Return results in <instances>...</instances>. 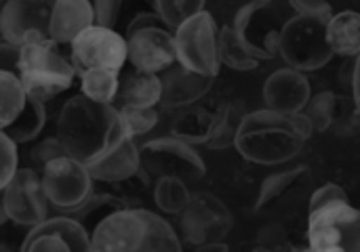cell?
<instances>
[{
	"mask_svg": "<svg viewBox=\"0 0 360 252\" xmlns=\"http://www.w3.org/2000/svg\"><path fill=\"white\" fill-rule=\"evenodd\" d=\"M127 61L141 72L160 74L177 61L173 29L146 27L127 36Z\"/></svg>",
	"mask_w": 360,
	"mask_h": 252,
	"instance_id": "9a60e30c",
	"label": "cell"
},
{
	"mask_svg": "<svg viewBox=\"0 0 360 252\" xmlns=\"http://www.w3.org/2000/svg\"><path fill=\"white\" fill-rule=\"evenodd\" d=\"M70 59L76 74L95 67L120 72L127 63V38H122L114 27L93 23L72 40Z\"/></svg>",
	"mask_w": 360,
	"mask_h": 252,
	"instance_id": "30bf717a",
	"label": "cell"
},
{
	"mask_svg": "<svg viewBox=\"0 0 360 252\" xmlns=\"http://www.w3.org/2000/svg\"><path fill=\"white\" fill-rule=\"evenodd\" d=\"M352 99L356 103V110H359L360 116V53L354 57V72H352Z\"/></svg>",
	"mask_w": 360,
	"mask_h": 252,
	"instance_id": "7bdbcfd3",
	"label": "cell"
},
{
	"mask_svg": "<svg viewBox=\"0 0 360 252\" xmlns=\"http://www.w3.org/2000/svg\"><path fill=\"white\" fill-rule=\"evenodd\" d=\"M360 124L359 110H356V103L350 97L346 95H338V105H335V116H333V124L331 128L338 133V135H350L354 133V128Z\"/></svg>",
	"mask_w": 360,
	"mask_h": 252,
	"instance_id": "e575fe53",
	"label": "cell"
},
{
	"mask_svg": "<svg viewBox=\"0 0 360 252\" xmlns=\"http://www.w3.org/2000/svg\"><path fill=\"white\" fill-rule=\"evenodd\" d=\"M278 55L289 67L300 72H316L325 67L333 57L327 42V19L310 15L287 19L278 34Z\"/></svg>",
	"mask_w": 360,
	"mask_h": 252,
	"instance_id": "277c9868",
	"label": "cell"
},
{
	"mask_svg": "<svg viewBox=\"0 0 360 252\" xmlns=\"http://www.w3.org/2000/svg\"><path fill=\"white\" fill-rule=\"evenodd\" d=\"M19 51L21 46L8 40H0V72L19 76Z\"/></svg>",
	"mask_w": 360,
	"mask_h": 252,
	"instance_id": "60d3db41",
	"label": "cell"
},
{
	"mask_svg": "<svg viewBox=\"0 0 360 252\" xmlns=\"http://www.w3.org/2000/svg\"><path fill=\"white\" fill-rule=\"evenodd\" d=\"M308 246L319 252H360V211L350 200L308 211Z\"/></svg>",
	"mask_w": 360,
	"mask_h": 252,
	"instance_id": "5b68a950",
	"label": "cell"
},
{
	"mask_svg": "<svg viewBox=\"0 0 360 252\" xmlns=\"http://www.w3.org/2000/svg\"><path fill=\"white\" fill-rule=\"evenodd\" d=\"M335 105H338V95L333 91H321L308 99V103L302 112L308 116V120L316 133H325L333 124Z\"/></svg>",
	"mask_w": 360,
	"mask_h": 252,
	"instance_id": "4dcf8cb0",
	"label": "cell"
},
{
	"mask_svg": "<svg viewBox=\"0 0 360 252\" xmlns=\"http://www.w3.org/2000/svg\"><path fill=\"white\" fill-rule=\"evenodd\" d=\"M6 221H8V215H6V211H4V202H2V194H0V227H2Z\"/></svg>",
	"mask_w": 360,
	"mask_h": 252,
	"instance_id": "f6af8a7d",
	"label": "cell"
},
{
	"mask_svg": "<svg viewBox=\"0 0 360 252\" xmlns=\"http://www.w3.org/2000/svg\"><path fill=\"white\" fill-rule=\"evenodd\" d=\"M139 158H141V168L154 181L160 177H175L190 185V183H198L207 173L200 154L190 143L173 135L141 143Z\"/></svg>",
	"mask_w": 360,
	"mask_h": 252,
	"instance_id": "8992f818",
	"label": "cell"
},
{
	"mask_svg": "<svg viewBox=\"0 0 360 252\" xmlns=\"http://www.w3.org/2000/svg\"><path fill=\"white\" fill-rule=\"evenodd\" d=\"M120 72L114 69H84L80 72V91L84 97L97 101V103H114V97L118 93V76Z\"/></svg>",
	"mask_w": 360,
	"mask_h": 252,
	"instance_id": "4316f807",
	"label": "cell"
},
{
	"mask_svg": "<svg viewBox=\"0 0 360 252\" xmlns=\"http://www.w3.org/2000/svg\"><path fill=\"white\" fill-rule=\"evenodd\" d=\"M95 23L91 0H55L51 4L49 38L61 46H70L72 40Z\"/></svg>",
	"mask_w": 360,
	"mask_h": 252,
	"instance_id": "d6986e66",
	"label": "cell"
},
{
	"mask_svg": "<svg viewBox=\"0 0 360 252\" xmlns=\"http://www.w3.org/2000/svg\"><path fill=\"white\" fill-rule=\"evenodd\" d=\"M139 215L143 219V240L139 244L137 252H179L181 251V240L177 232L171 227L167 219L160 215L146 211L139 206Z\"/></svg>",
	"mask_w": 360,
	"mask_h": 252,
	"instance_id": "d4e9b609",
	"label": "cell"
},
{
	"mask_svg": "<svg viewBox=\"0 0 360 252\" xmlns=\"http://www.w3.org/2000/svg\"><path fill=\"white\" fill-rule=\"evenodd\" d=\"M86 168H89L93 181L110 183V185H116V187L127 183L141 168L137 139L124 137L108 156H103L99 162L86 166Z\"/></svg>",
	"mask_w": 360,
	"mask_h": 252,
	"instance_id": "ffe728a7",
	"label": "cell"
},
{
	"mask_svg": "<svg viewBox=\"0 0 360 252\" xmlns=\"http://www.w3.org/2000/svg\"><path fill=\"white\" fill-rule=\"evenodd\" d=\"M160 76L152 72L131 69L124 72L118 80V93L114 97V107H154L160 103Z\"/></svg>",
	"mask_w": 360,
	"mask_h": 252,
	"instance_id": "7402d4cb",
	"label": "cell"
},
{
	"mask_svg": "<svg viewBox=\"0 0 360 252\" xmlns=\"http://www.w3.org/2000/svg\"><path fill=\"white\" fill-rule=\"evenodd\" d=\"M249 2H274V0H249Z\"/></svg>",
	"mask_w": 360,
	"mask_h": 252,
	"instance_id": "bcb514c9",
	"label": "cell"
},
{
	"mask_svg": "<svg viewBox=\"0 0 360 252\" xmlns=\"http://www.w3.org/2000/svg\"><path fill=\"white\" fill-rule=\"evenodd\" d=\"M46 2H51V4H53V2H55V0H46Z\"/></svg>",
	"mask_w": 360,
	"mask_h": 252,
	"instance_id": "7dc6e473",
	"label": "cell"
},
{
	"mask_svg": "<svg viewBox=\"0 0 360 252\" xmlns=\"http://www.w3.org/2000/svg\"><path fill=\"white\" fill-rule=\"evenodd\" d=\"M59 156H68L65 147L61 145V141L57 137H49V139L38 141L32 150H27V166L40 175L44 171V166Z\"/></svg>",
	"mask_w": 360,
	"mask_h": 252,
	"instance_id": "836d02e7",
	"label": "cell"
},
{
	"mask_svg": "<svg viewBox=\"0 0 360 252\" xmlns=\"http://www.w3.org/2000/svg\"><path fill=\"white\" fill-rule=\"evenodd\" d=\"M312 133L314 128L304 112L281 114L266 107L243 116L234 147L249 162L276 166L291 162Z\"/></svg>",
	"mask_w": 360,
	"mask_h": 252,
	"instance_id": "7a4b0ae2",
	"label": "cell"
},
{
	"mask_svg": "<svg viewBox=\"0 0 360 252\" xmlns=\"http://www.w3.org/2000/svg\"><path fill=\"white\" fill-rule=\"evenodd\" d=\"M146 27H169L162 17L154 11V13H139L131 19V23L127 25V36L137 32V29H146ZM171 29V27H169Z\"/></svg>",
	"mask_w": 360,
	"mask_h": 252,
	"instance_id": "b9f144b4",
	"label": "cell"
},
{
	"mask_svg": "<svg viewBox=\"0 0 360 252\" xmlns=\"http://www.w3.org/2000/svg\"><path fill=\"white\" fill-rule=\"evenodd\" d=\"M17 168H19L17 143L8 139L4 133H0V192L8 183V179L15 175Z\"/></svg>",
	"mask_w": 360,
	"mask_h": 252,
	"instance_id": "d590c367",
	"label": "cell"
},
{
	"mask_svg": "<svg viewBox=\"0 0 360 252\" xmlns=\"http://www.w3.org/2000/svg\"><path fill=\"white\" fill-rule=\"evenodd\" d=\"M338 200H348V194L342 185L338 183H325L323 187H319L312 198H310V204H308V211H314L319 206H325L329 202H338Z\"/></svg>",
	"mask_w": 360,
	"mask_h": 252,
	"instance_id": "f35d334b",
	"label": "cell"
},
{
	"mask_svg": "<svg viewBox=\"0 0 360 252\" xmlns=\"http://www.w3.org/2000/svg\"><path fill=\"white\" fill-rule=\"evenodd\" d=\"M327 42L333 55L344 59L356 57L360 53V13L342 11L331 15L327 21Z\"/></svg>",
	"mask_w": 360,
	"mask_h": 252,
	"instance_id": "603a6c76",
	"label": "cell"
},
{
	"mask_svg": "<svg viewBox=\"0 0 360 252\" xmlns=\"http://www.w3.org/2000/svg\"><path fill=\"white\" fill-rule=\"evenodd\" d=\"M76 78L72 59L61 51V44L51 38L21 44L19 80L30 97L49 101L65 93Z\"/></svg>",
	"mask_w": 360,
	"mask_h": 252,
	"instance_id": "3957f363",
	"label": "cell"
},
{
	"mask_svg": "<svg viewBox=\"0 0 360 252\" xmlns=\"http://www.w3.org/2000/svg\"><path fill=\"white\" fill-rule=\"evenodd\" d=\"M30 95L25 93L19 76L0 72V133H8L27 112Z\"/></svg>",
	"mask_w": 360,
	"mask_h": 252,
	"instance_id": "cb8c5ba5",
	"label": "cell"
},
{
	"mask_svg": "<svg viewBox=\"0 0 360 252\" xmlns=\"http://www.w3.org/2000/svg\"><path fill=\"white\" fill-rule=\"evenodd\" d=\"M207 0H154V11L175 32L184 21L205 11Z\"/></svg>",
	"mask_w": 360,
	"mask_h": 252,
	"instance_id": "d6a6232c",
	"label": "cell"
},
{
	"mask_svg": "<svg viewBox=\"0 0 360 252\" xmlns=\"http://www.w3.org/2000/svg\"><path fill=\"white\" fill-rule=\"evenodd\" d=\"M143 240L139 206H124L105 215L91 230V251L137 252Z\"/></svg>",
	"mask_w": 360,
	"mask_h": 252,
	"instance_id": "2e32d148",
	"label": "cell"
},
{
	"mask_svg": "<svg viewBox=\"0 0 360 252\" xmlns=\"http://www.w3.org/2000/svg\"><path fill=\"white\" fill-rule=\"evenodd\" d=\"M160 76V103L165 110H181L200 101L213 86L215 76H205L198 72L188 69L179 61L169 65Z\"/></svg>",
	"mask_w": 360,
	"mask_h": 252,
	"instance_id": "e0dca14e",
	"label": "cell"
},
{
	"mask_svg": "<svg viewBox=\"0 0 360 252\" xmlns=\"http://www.w3.org/2000/svg\"><path fill=\"white\" fill-rule=\"evenodd\" d=\"M289 4L297 11V15H310L321 19H331L333 8L327 0H289Z\"/></svg>",
	"mask_w": 360,
	"mask_h": 252,
	"instance_id": "ab89813d",
	"label": "cell"
},
{
	"mask_svg": "<svg viewBox=\"0 0 360 252\" xmlns=\"http://www.w3.org/2000/svg\"><path fill=\"white\" fill-rule=\"evenodd\" d=\"M240 42L259 61L278 57V34L281 27L272 11V2H247L234 17L232 23Z\"/></svg>",
	"mask_w": 360,
	"mask_h": 252,
	"instance_id": "7c38bea8",
	"label": "cell"
},
{
	"mask_svg": "<svg viewBox=\"0 0 360 252\" xmlns=\"http://www.w3.org/2000/svg\"><path fill=\"white\" fill-rule=\"evenodd\" d=\"M19 248L23 252H89L91 251V234L76 219L68 215H55L30 227Z\"/></svg>",
	"mask_w": 360,
	"mask_h": 252,
	"instance_id": "5bb4252c",
	"label": "cell"
},
{
	"mask_svg": "<svg viewBox=\"0 0 360 252\" xmlns=\"http://www.w3.org/2000/svg\"><path fill=\"white\" fill-rule=\"evenodd\" d=\"M257 244L266 251H276V248H289V236L283 225L270 223L257 232Z\"/></svg>",
	"mask_w": 360,
	"mask_h": 252,
	"instance_id": "8d00e7d4",
	"label": "cell"
},
{
	"mask_svg": "<svg viewBox=\"0 0 360 252\" xmlns=\"http://www.w3.org/2000/svg\"><path fill=\"white\" fill-rule=\"evenodd\" d=\"M217 53L219 61L234 72H251L259 65V59L247 51L232 25H224L217 32Z\"/></svg>",
	"mask_w": 360,
	"mask_h": 252,
	"instance_id": "484cf974",
	"label": "cell"
},
{
	"mask_svg": "<svg viewBox=\"0 0 360 252\" xmlns=\"http://www.w3.org/2000/svg\"><path fill=\"white\" fill-rule=\"evenodd\" d=\"M0 194L8 221L19 227H34L49 217L51 204L44 196L40 175L30 166L17 168Z\"/></svg>",
	"mask_w": 360,
	"mask_h": 252,
	"instance_id": "8fae6325",
	"label": "cell"
},
{
	"mask_svg": "<svg viewBox=\"0 0 360 252\" xmlns=\"http://www.w3.org/2000/svg\"><path fill=\"white\" fill-rule=\"evenodd\" d=\"M217 23L211 13L200 11L188 21H184L175 32L177 61L192 72L205 76L219 74V53H217Z\"/></svg>",
	"mask_w": 360,
	"mask_h": 252,
	"instance_id": "52a82bcc",
	"label": "cell"
},
{
	"mask_svg": "<svg viewBox=\"0 0 360 252\" xmlns=\"http://www.w3.org/2000/svg\"><path fill=\"white\" fill-rule=\"evenodd\" d=\"M51 2L6 0L0 6V36L17 46L49 38Z\"/></svg>",
	"mask_w": 360,
	"mask_h": 252,
	"instance_id": "4fadbf2b",
	"label": "cell"
},
{
	"mask_svg": "<svg viewBox=\"0 0 360 252\" xmlns=\"http://www.w3.org/2000/svg\"><path fill=\"white\" fill-rule=\"evenodd\" d=\"M118 114H120L124 133L129 137H133V139L143 137L150 131H154L158 120H160V114H158L156 105L154 107H133V105H127V107H118Z\"/></svg>",
	"mask_w": 360,
	"mask_h": 252,
	"instance_id": "1f68e13d",
	"label": "cell"
},
{
	"mask_svg": "<svg viewBox=\"0 0 360 252\" xmlns=\"http://www.w3.org/2000/svg\"><path fill=\"white\" fill-rule=\"evenodd\" d=\"M91 2L95 13V23L103 27H114L122 8V0H91Z\"/></svg>",
	"mask_w": 360,
	"mask_h": 252,
	"instance_id": "74e56055",
	"label": "cell"
},
{
	"mask_svg": "<svg viewBox=\"0 0 360 252\" xmlns=\"http://www.w3.org/2000/svg\"><path fill=\"white\" fill-rule=\"evenodd\" d=\"M198 252H228V246L224 242H209L196 248Z\"/></svg>",
	"mask_w": 360,
	"mask_h": 252,
	"instance_id": "ee69618b",
	"label": "cell"
},
{
	"mask_svg": "<svg viewBox=\"0 0 360 252\" xmlns=\"http://www.w3.org/2000/svg\"><path fill=\"white\" fill-rule=\"evenodd\" d=\"M219 116V105H200L198 101L181 107L171 120V135L190 143V145H207L211 139Z\"/></svg>",
	"mask_w": 360,
	"mask_h": 252,
	"instance_id": "44dd1931",
	"label": "cell"
},
{
	"mask_svg": "<svg viewBox=\"0 0 360 252\" xmlns=\"http://www.w3.org/2000/svg\"><path fill=\"white\" fill-rule=\"evenodd\" d=\"M312 97V88L304 72L293 67L276 69L268 76L264 84V101L268 110L281 114H295L302 112Z\"/></svg>",
	"mask_w": 360,
	"mask_h": 252,
	"instance_id": "ac0fdd59",
	"label": "cell"
},
{
	"mask_svg": "<svg viewBox=\"0 0 360 252\" xmlns=\"http://www.w3.org/2000/svg\"><path fill=\"white\" fill-rule=\"evenodd\" d=\"M245 112L236 105V103H219V116H217V124L215 131L211 135V139L207 141V147L211 150H228L230 145H234L240 122H243Z\"/></svg>",
	"mask_w": 360,
	"mask_h": 252,
	"instance_id": "f1b7e54d",
	"label": "cell"
},
{
	"mask_svg": "<svg viewBox=\"0 0 360 252\" xmlns=\"http://www.w3.org/2000/svg\"><path fill=\"white\" fill-rule=\"evenodd\" d=\"M40 181L49 204L59 213L78 208L93 194V177L89 168L72 156L51 160L40 173Z\"/></svg>",
	"mask_w": 360,
	"mask_h": 252,
	"instance_id": "9c48e42d",
	"label": "cell"
},
{
	"mask_svg": "<svg viewBox=\"0 0 360 252\" xmlns=\"http://www.w3.org/2000/svg\"><path fill=\"white\" fill-rule=\"evenodd\" d=\"M232 225L234 219L228 206L209 192H194L186 208L179 213L181 236L194 248L209 242H221Z\"/></svg>",
	"mask_w": 360,
	"mask_h": 252,
	"instance_id": "ba28073f",
	"label": "cell"
},
{
	"mask_svg": "<svg viewBox=\"0 0 360 252\" xmlns=\"http://www.w3.org/2000/svg\"><path fill=\"white\" fill-rule=\"evenodd\" d=\"M154 204L167 213V215H179L186 204L190 202L192 192L188 190V183L175 177H160L154 183Z\"/></svg>",
	"mask_w": 360,
	"mask_h": 252,
	"instance_id": "83f0119b",
	"label": "cell"
},
{
	"mask_svg": "<svg viewBox=\"0 0 360 252\" xmlns=\"http://www.w3.org/2000/svg\"><path fill=\"white\" fill-rule=\"evenodd\" d=\"M308 177V166H297L291 171H283V173H274L270 177L264 179L257 202H255V211L266 208L270 202H274L276 198H281L283 194H287L289 190H293L295 185H300L304 179Z\"/></svg>",
	"mask_w": 360,
	"mask_h": 252,
	"instance_id": "f546056e",
	"label": "cell"
},
{
	"mask_svg": "<svg viewBox=\"0 0 360 252\" xmlns=\"http://www.w3.org/2000/svg\"><path fill=\"white\" fill-rule=\"evenodd\" d=\"M55 137L61 141L68 156L91 166L129 135L124 133L120 114L112 103H97L80 93L63 103Z\"/></svg>",
	"mask_w": 360,
	"mask_h": 252,
	"instance_id": "6da1fadb",
	"label": "cell"
}]
</instances>
